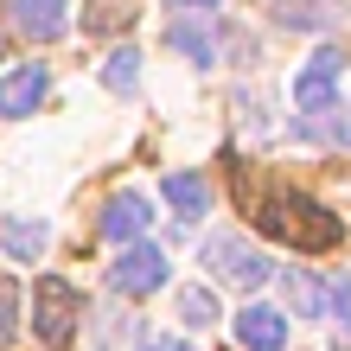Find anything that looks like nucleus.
I'll use <instances>...</instances> for the list:
<instances>
[{"instance_id":"nucleus-1","label":"nucleus","mask_w":351,"mask_h":351,"mask_svg":"<svg viewBox=\"0 0 351 351\" xmlns=\"http://www.w3.org/2000/svg\"><path fill=\"white\" fill-rule=\"evenodd\" d=\"M256 223H262L268 237L294 243V250H332V243H339V217L326 211V204L300 198V192H275V198H262Z\"/></svg>"},{"instance_id":"nucleus-2","label":"nucleus","mask_w":351,"mask_h":351,"mask_svg":"<svg viewBox=\"0 0 351 351\" xmlns=\"http://www.w3.org/2000/svg\"><path fill=\"white\" fill-rule=\"evenodd\" d=\"M77 319H84V294H77L64 275H38V287H32V332L51 351H64L77 339Z\"/></svg>"},{"instance_id":"nucleus-3","label":"nucleus","mask_w":351,"mask_h":351,"mask_svg":"<svg viewBox=\"0 0 351 351\" xmlns=\"http://www.w3.org/2000/svg\"><path fill=\"white\" fill-rule=\"evenodd\" d=\"M204 268H211L217 281H230V287H262L268 275H275V262H268L250 237H237V230H223L204 243Z\"/></svg>"},{"instance_id":"nucleus-4","label":"nucleus","mask_w":351,"mask_h":351,"mask_svg":"<svg viewBox=\"0 0 351 351\" xmlns=\"http://www.w3.org/2000/svg\"><path fill=\"white\" fill-rule=\"evenodd\" d=\"M339 84H345V51H313L300 64V77H294V109L300 115H326V109H339Z\"/></svg>"},{"instance_id":"nucleus-5","label":"nucleus","mask_w":351,"mask_h":351,"mask_svg":"<svg viewBox=\"0 0 351 351\" xmlns=\"http://www.w3.org/2000/svg\"><path fill=\"white\" fill-rule=\"evenodd\" d=\"M109 287L115 294H154V287H167V256L154 250V243H121V256L109 262Z\"/></svg>"},{"instance_id":"nucleus-6","label":"nucleus","mask_w":351,"mask_h":351,"mask_svg":"<svg viewBox=\"0 0 351 351\" xmlns=\"http://www.w3.org/2000/svg\"><path fill=\"white\" fill-rule=\"evenodd\" d=\"M147 223H154L147 192H115L109 204H102V237H109V243H141Z\"/></svg>"},{"instance_id":"nucleus-7","label":"nucleus","mask_w":351,"mask_h":351,"mask_svg":"<svg viewBox=\"0 0 351 351\" xmlns=\"http://www.w3.org/2000/svg\"><path fill=\"white\" fill-rule=\"evenodd\" d=\"M13 26L38 45H51L71 32V0H13Z\"/></svg>"},{"instance_id":"nucleus-8","label":"nucleus","mask_w":351,"mask_h":351,"mask_svg":"<svg viewBox=\"0 0 351 351\" xmlns=\"http://www.w3.org/2000/svg\"><path fill=\"white\" fill-rule=\"evenodd\" d=\"M45 90H51V71H45V64H19L7 84H0V115H7V121L32 115L38 102H45Z\"/></svg>"},{"instance_id":"nucleus-9","label":"nucleus","mask_w":351,"mask_h":351,"mask_svg":"<svg viewBox=\"0 0 351 351\" xmlns=\"http://www.w3.org/2000/svg\"><path fill=\"white\" fill-rule=\"evenodd\" d=\"M237 345L243 351H281L287 345V313H275V306H243L237 313Z\"/></svg>"},{"instance_id":"nucleus-10","label":"nucleus","mask_w":351,"mask_h":351,"mask_svg":"<svg viewBox=\"0 0 351 351\" xmlns=\"http://www.w3.org/2000/svg\"><path fill=\"white\" fill-rule=\"evenodd\" d=\"M345 19V0H275V26L287 32H326Z\"/></svg>"},{"instance_id":"nucleus-11","label":"nucleus","mask_w":351,"mask_h":351,"mask_svg":"<svg viewBox=\"0 0 351 351\" xmlns=\"http://www.w3.org/2000/svg\"><path fill=\"white\" fill-rule=\"evenodd\" d=\"M281 287H287V306H294V319H326V313H332V281L306 275V268H287Z\"/></svg>"},{"instance_id":"nucleus-12","label":"nucleus","mask_w":351,"mask_h":351,"mask_svg":"<svg viewBox=\"0 0 351 351\" xmlns=\"http://www.w3.org/2000/svg\"><path fill=\"white\" fill-rule=\"evenodd\" d=\"M160 192H167V204L179 211V230L211 211V185H204V173H167V185H160Z\"/></svg>"},{"instance_id":"nucleus-13","label":"nucleus","mask_w":351,"mask_h":351,"mask_svg":"<svg viewBox=\"0 0 351 351\" xmlns=\"http://www.w3.org/2000/svg\"><path fill=\"white\" fill-rule=\"evenodd\" d=\"M0 243H7L13 262H38V256H45V243H51V230L38 217H7V223H0Z\"/></svg>"},{"instance_id":"nucleus-14","label":"nucleus","mask_w":351,"mask_h":351,"mask_svg":"<svg viewBox=\"0 0 351 351\" xmlns=\"http://www.w3.org/2000/svg\"><path fill=\"white\" fill-rule=\"evenodd\" d=\"M173 313L185 319V332H204V326H217V300H211V287H179Z\"/></svg>"},{"instance_id":"nucleus-15","label":"nucleus","mask_w":351,"mask_h":351,"mask_svg":"<svg viewBox=\"0 0 351 351\" xmlns=\"http://www.w3.org/2000/svg\"><path fill=\"white\" fill-rule=\"evenodd\" d=\"M167 38H173V51H185L198 71H204V64H217V51H211V32H204L198 19H179V26H173Z\"/></svg>"},{"instance_id":"nucleus-16","label":"nucleus","mask_w":351,"mask_h":351,"mask_svg":"<svg viewBox=\"0 0 351 351\" xmlns=\"http://www.w3.org/2000/svg\"><path fill=\"white\" fill-rule=\"evenodd\" d=\"M102 84H109L115 96H128V90L141 84V51H134V45H121V51H109V64H102Z\"/></svg>"},{"instance_id":"nucleus-17","label":"nucleus","mask_w":351,"mask_h":351,"mask_svg":"<svg viewBox=\"0 0 351 351\" xmlns=\"http://www.w3.org/2000/svg\"><path fill=\"white\" fill-rule=\"evenodd\" d=\"M332 319H339V332L351 339V281H332Z\"/></svg>"},{"instance_id":"nucleus-18","label":"nucleus","mask_w":351,"mask_h":351,"mask_svg":"<svg viewBox=\"0 0 351 351\" xmlns=\"http://www.w3.org/2000/svg\"><path fill=\"white\" fill-rule=\"evenodd\" d=\"M141 351H198V345H185V339H154V345H141Z\"/></svg>"},{"instance_id":"nucleus-19","label":"nucleus","mask_w":351,"mask_h":351,"mask_svg":"<svg viewBox=\"0 0 351 351\" xmlns=\"http://www.w3.org/2000/svg\"><path fill=\"white\" fill-rule=\"evenodd\" d=\"M0 339H13V300H0Z\"/></svg>"},{"instance_id":"nucleus-20","label":"nucleus","mask_w":351,"mask_h":351,"mask_svg":"<svg viewBox=\"0 0 351 351\" xmlns=\"http://www.w3.org/2000/svg\"><path fill=\"white\" fill-rule=\"evenodd\" d=\"M179 7H217V0H179Z\"/></svg>"},{"instance_id":"nucleus-21","label":"nucleus","mask_w":351,"mask_h":351,"mask_svg":"<svg viewBox=\"0 0 351 351\" xmlns=\"http://www.w3.org/2000/svg\"><path fill=\"white\" fill-rule=\"evenodd\" d=\"M339 141H345V147H351V121H345V128H339Z\"/></svg>"}]
</instances>
